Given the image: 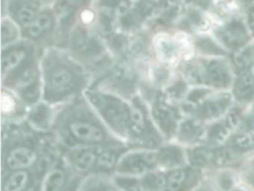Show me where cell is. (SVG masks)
Segmentation results:
<instances>
[{"label": "cell", "instance_id": "obj_1", "mask_svg": "<svg viewBox=\"0 0 254 191\" xmlns=\"http://www.w3.org/2000/svg\"><path fill=\"white\" fill-rule=\"evenodd\" d=\"M50 133L63 149L127 144L110 132L83 94L55 107Z\"/></svg>", "mask_w": 254, "mask_h": 191}, {"label": "cell", "instance_id": "obj_2", "mask_svg": "<svg viewBox=\"0 0 254 191\" xmlns=\"http://www.w3.org/2000/svg\"><path fill=\"white\" fill-rule=\"evenodd\" d=\"M42 101L61 106L83 94L89 87L88 69L62 47L50 46L40 50Z\"/></svg>", "mask_w": 254, "mask_h": 191}, {"label": "cell", "instance_id": "obj_3", "mask_svg": "<svg viewBox=\"0 0 254 191\" xmlns=\"http://www.w3.org/2000/svg\"><path fill=\"white\" fill-rule=\"evenodd\" d=\"M83 96L110 132L127 143L130 117L129 100L92 87L86 88Z\"/></svg>", "mask_w": 254, "mask_h": 191}, {"label": "cell", "instance_id": "obj_4", "mask_svg": "<svg viewBox=\"0 0 254 191\" xmlns=\"http://www.w3.org/2000/svg\"><path fill=\"white\" fill-rule=\"evenodd\" d=\"M130 117L127 144L130 147L157 148L166 141L157 130L148 101L140 94L130 100Z\"/></svg>", "mask_w": 254, "mask_h": 191}, {"label": "cell", "instance_id": "obj_5", "mask_svg": "<svg viewBox=\"0 0 254 191\" xmlns=\"http://www.w3.org/2000/svg\"><path fill=\"white\" fill-rule=\"evenodd\" d=\"M64 48L89 72L91 67L95 68L97 65H102V60L107 57L104 42L84 24L71 28Z\"/></svg>", "mask_w": 254, "mask_h": 191}, {"label": "cell", "instance_id": "obj_6", "mask_svg": "<svg viewBox=\"0 0 254 191\" xmlns=\"http://www.w3.org/2000/svg\"><path fill=\"white\" fill-rule=\"evenodd\" d=\"M17 133L10 131L7 136V147L3 146L2 163L7 172L31 169L35 167L41 159L40 145L37 144L33 135L27 133Z\"/></svg>", "mask_w": 254, "mask_h": 191}, {"label": "cell", "instance_id": "obj_7", "mask_svg": "<svg viewBox=\"0 0 254 191\" xmlns=\"http://www.w3.org/2000/svg\"><path fill=\"white\" fill-rule=\"evenodd\" d=\"M151 48L156 61L170 67H178L194 55L193 44L184 35L158 34L151 41Z\"/></svg>", "mask_w": 254, "mask_h": 191}, {"label": "cell", "instance_id": "obj_8", "mask_svg": "<svg viewBox=\"0 0 254 191\" xmlns=\"http://www.w3.org/2000/svg\"><path fill=\"white\" fill-rule=\"evenodd\" d=\"M149 103L153 122L166 142L175 140L184 118L180 106L169 100L163 93H157Z\"/></svg>", "mask_w": 254, "mask_h": 191}, {"label": "cell", "instance_id": "obj_9", "mask_svg": "<svg viewBox=\"0 0 254 191\" xmlns=\"http://www.w3.org/2000/svg\"><path fill=\"white\" fill-rule=\"evenodd\" d=\"M157 168L159 167L156 148L129 147L119 159L114 173L140 178Z\"/></svg>", "mask_w": 254, "mask_h": 191}, {"label": "cell", "instance_id": "obj_10", "mask_svg": "<svg viewBox=\"0 0 254 191\" xmlns=\"http://www.w3.org/2000/svg\"><path fill=\"white\" fill-rule=\"evenodd\" d=\"M40 53V48L34 44L21 40L7 48H2L1 76L2 81L22 68L29 60Z\"/></svg>", "mask_w": 254, "mask_h": 191}, {"label": "cell", "instance_id": "obj_11", "mask_svg": "<svg viewBox=\"0 0 254 191\" xmlns=\"http://www.w3.org/2000/svg\"><path fill=\"white\" fill-rule=\"evenodd\" d=\"M57 19L52 9H43L35 20L22 29V39L34 44L40 49L49 47L56 29Z\"/></svg>", "mask_w": 254, "mask_h": 191}, {"label": "cell", "instance_id": "obj_12", "mask_svg": "<svg viewBox=\"0 0 254 191\" xmlns=\"http://www.w3.org/2000/svg\"><path fill=\"white\" fill-rule=\"evenodd\" d=\"M76 173L63 155L55 158L41 178L40 191H67Z\"/></svg>", "mask_w": 254, "mask_h": 191}, {"label": "cell", "instance_id": "obj_13", "mask_svg": "<svg viewBox=\"0 0 254 191\" xmlns=\"http://www.w3.org/2000/svg\"><path fill=\"white\" fill-rule=\"evenodd\" d=\"M100 148V146L64 148L62 155L77 173L91 174L95 168L96 159Z\"/></svg>", "mask_w": 254, "mask_h": 191}, {"label": "cell", "instance_id": "obj_14", "mask_svg": "<svg viewBox=\"0 0 254 191\" xmlns=\"http://www.w3.org/2000/svg\"><path fill=\"white\" fill-rule=\"evenodd\" d=\"M158 167L165 171L181 168L188 164L187 147L175 141L165 142L156 148Z\"/></svg>", "mask_w": 254, "mask_h": 191}, {"label": "cell", "instance_id": "obj_15", "mask_svg": "<svg viewBox=\"0 0 254 191\" xmlns=\"http://www.w3.org/2000/svg\"><path fill=\"white\" fill-rule=\"evenodd\" d=\"M206 140V128L198 119L193 116L185 115L175 137V142L189 147L201 144Z\"/></svg>", "mask_w": 254, "mask_h": 191}, {"label": "cell", "instance_id": "obj_16", "mask_svg": "<svg viewBox=\"0 0 254 191\" xmlns=\"http://www.w3.org/2000/svg\"><path fill=\"white\" fill-rule=\"evenodd\" d=\"M89 0H57L53 6V12L57 22L62 27V34L65 33L66 37L74 25L76 16L84 10ZM67 40V39H66Z\"/></svg>", "mask_w": 254, "mask_h": 191}, {"label": "cell", "instance_id": "obj_17", "mask_svg": "<svg viewBox=\"0 0 254 191\" xmlns=\"http://www.w3.org/2000/svg\"><path fill=\"white\" fill-rule=\"evenodd\" d=\"M42 11L41 3L36 0H8V17L13 20L21 30L31 24Z\"/></svg>", "mask_w": 254, "mask_h": 191}, {"label": "cell", "instance_id": "obj_18", "mask_svg": "<svg viewBox=\"0 0 254 191\" xmlns=\"http://www.w3.org/2000/svg\"><path fill=\"white\" fill-rule=\"evenodd\" d=\"M228 103L229 98L226 95L206 96L188 116H193L202 123L213 121L225 112Z\"/></svg>", "mask_w": 254, "mask_h": 191}, {"label": "cell", "instance_id": "obj_19", "mask_svg": "<svg viewBox=\"0 0 254 191\" xmlns=\"http://www.w3.org/2000/svg\"><path fill=\"white\" fill-rule=\"evenodd\" d=\"M199 180V169L187 165L167 171L166 191H190Z\"/></svg>", "mask_w": 254, "mask_h": 191}, {"label": "cell", "instance_id": "obj_20", "mask_svg": "<svg viewBox=\"0 0 254 191\" xmlns=\"http://www.w3.org/2000/svg\"><path fill=\"white\" fill-rule=\"evenodd\" d=\"M216 37L219 42L227 48H240L247 40V32L238 21H232L217 29Z\"/></svg>", "mask_w": 254, "mask_h": 191}, {"label": "cell", "instance_id": "obj_21", "mask_svg": "<svg viewBox=\"0 0 254 191\" xmlns=\"http://www.w3.org/2000/svg\"><path fill=\"white\" fill-rule=\"evenodd\" d=\"M36 177L35 171L31 172L30 169L7 172L3 180L2 191H27L37 180Z\"/></svg>", "mask_w": 254, "mask_h": 191}, {"label": "cell", "instance_id": "obj_22", "mask_svg": "<svg viewBox=\"0 0 254 191\" xmlns=\"http://www.w3.org/2000/svg\"><path fill=\"white\" fill-rule=\"evenodd\" d=\"M215 150L216 149L202 143L189 146L187 147L188 164L194 168L200 169L201 167H204L210 163H214Z\"/></svg>", "mask_w": 254, "mask_h": 191}, {"label": "cell", "instance_id": "obj_23", "mask_svg": "<svg viewBox=\"0 0 254 191\" xmlns=\"http://www.w3.org/2000/svg\"><path fill=\"white\" fill-rule=\"evenodd\" d=\"M77 191H119L115 186L112 176L107 174L92 173L80 182Z\"/></svg>", "mask_w": 254, "mask_h": 191}, {"label": "cell", "instance_id": "obj_24", "mask_svg": "<svg viewBox=\"0 0 254 191\" xmlns=\"http://www.w3.org/2000/svg\"><path fill=\"white\" fill-rule=\"evenodd\" d=\"M142 191H166L167 171L160 168L149 171L139 178Z\"/></svg>", "mask_w": 254, "mask_h": 191}, {"label": "cell", "instance_id": "obj_25", "mask_svg": "<svg viewBox=\"0 0 254 191\" xmlns=\"http://www.w3.org/2000/svg\"><path fill=\"white\" fill-rule=\"evenodd\" d=\"M22 40L21 28L9 17L1 23V48H7Z\"/></svg>", "mask_w": 254, "mask_h": 191}, {"label": "cell", "instance_id": "obj_26", "mask_svg": "<svg viewBox=\"0 0 254 191\" xmlns=\"http://www.w3.org/2000/svg\"><path fill=\"white\" fill-rule=\"evenodd\" d=\"M254 93V77L250 71L243 70L234 83V95L237 98L244 99Z\"/></svg>", "mask_w": 254, "mask_h": 191}, {"label": "cell", "instance_id": "obj_27", "mask_svg": "<svg viewBox=\"0 0 254 191\" xmlns=\"http://www.w3.org/2000/svg\"><path fill=\"white\" fill-rule=\"evenodd\" d=\"M100 9L106 10L116 17H124L128 14L130 7L129 0H100Z\"/></svg>", "mask_w": 254, "mask_h": 191}, {"label": "cell", "instance_id": "obj_28", "mask_svg": "<svg viewBox=\"0 0 254 191\" xmlns=\"http://www.w3.org/2000/svg\"><path fill=\"white\" fill-rule=\"evenodd\" d=\"M251 61V51L247 48H238L233 52V62L235 65L240 68L244 69L250 64Z\"/></svg>", "mask_w": 254, "mask_h": 191}, {"label": "cell", "instance_id": "obj_29", "mask_svg": "<svg viewBox=\"0 0 254 191\" xmlns=\"http://www.w3.org/2000/svg\"><path fill=\"white\" fill-rule=\"evenodd\" d=\"M234 144L242 149H250L254 147V137L250 134L241 133L234 137Z\"/></svg>", "mask_w": 254, "mask_h": 191}, {"label": "cell", "instance_id": "obj_30", "mask_svg": "<svg viewBox=\"0 0 254 191\" xmlns=\"http://www.w3.org/2000/svg\"><path fill=\"white\" fill-rule=\"evenodd\" d=\"M248 24L251 29V31L254 33V9L250 10L248 14Z\"/></svg>", "mask_w": 254, "mask_h": 191}, {"label": "cell", "instance_id": "obj_31", "mask_svg": "<svg viewBox=\"0 0 254 191\" xmlns=\"http://www.w3.org/2000/svg\"><path fill=\"white\" fill-rule=\"evenodd\" d=\"M36 1H38L39 3H49V2H52V1H54V2H56L57 0H36Z\"/></svg>", "mask_w": 254, "mask_h": 191}, {"label": "cell", "instance_id": "obj_32", "mask_svg": "<svg viewBox=\"0 0 254 191\" xmlns=\"http://www.w3.org/2000/svg\"><path fill=\"white\" fill-rule=\"evenodd\" d=\"M249 71H250V73L252 74V76L254 77V64H252V65H251V68H250V70H249Z\"/></svg>", "mask_w": 254, "mask_h": 191}, {"label": "cell", "instance_id": "obj_33", "mask_svg": "<svg viewBox=\"0 0 254 191\" xmlns=\"http://www.w3.org/2000/svg\"><path fill=\"white\" fill-rule=\"evenodd\" d=\"M242 3H244V4H249V3H251L253 0H240Z\"/></svg>", "mask_w": 254, "mask_h": 191}, {"label": "cell", "instance_id": "obj_34", "mask_svg": "<svg viewBox=\"0 0 254 191\" xmlns=\"http://www.w3.org/2000/svg\"><path fill=\"white\" fill-rule=\"evenodd\" d=\"M188 2H190V1H195V0H187Z\"/></svg>", "mask_w": 254, "mask_h": 191}, {"label": "cell", "instance_id": "obj_35", "mask_svg": "<svg viewBox=\"0 0 254 191\" xmlns=\"http://www.w3.org/2000/svg\"><path fill=\"white\" fill-rule=\"evenodd\" d=\"M234 191H241V190H234Z\"/></svg>", "mask_w": 254, "mask_h": 191}]
</instances>
